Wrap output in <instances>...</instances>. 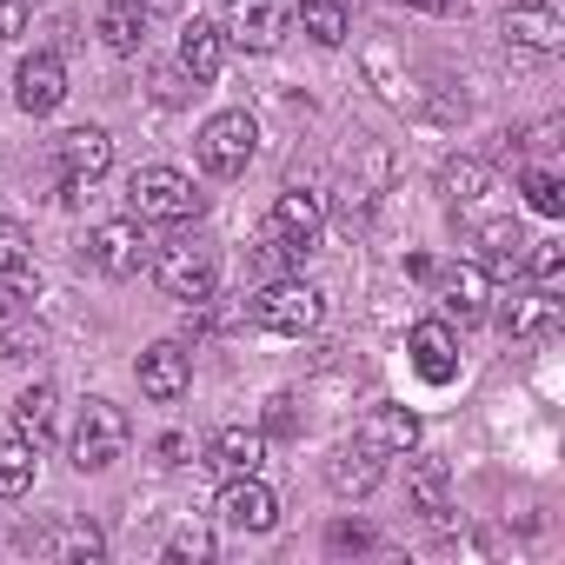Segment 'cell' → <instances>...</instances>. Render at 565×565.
<instances>
[{
  "mask_svg": "<svg viewBox=\"0 0 565 565\" xmlns=\"http://www.w3.org/2000/svg\"><path fill=\"white\" fill-rule=\"evenodd\" d=\"M200 167L213 173V180H239L246 167H253V147H259V127H253V114L246 107H226V114H213L206 127H200Z\"/></svg>",
  "mask_w": 565,
  "mask_h": 565,
  "instance_id": "obj_4",
  "label": "cell"
},
{
  "mask_svg": "<svg viewBox=\"0 0 565 565\" xmlns=\"http://www.w3.org/2000/svg\"><path fill=\"white\" fill-rule=\"evenodd\" d=\"M160 459H167V466H180V459H186V439H180V433H167V439H160Z\"/></svg>",
  "mask_w": 565,
  "mask_h": 565,
  "instance_id": "obj_39",
  "label": "cell"
},
{
  "mask_svg": "<svg viewBox=\"0 0 565 565\" xmlns=\"http://www.w3.org/2000/svg\"><path fill=\"white\" fill-rule=\"evenodd\" d=\"M259 433H266V439H300V399H294V393H273Z\"/></svg>",
  "mask_w": 565,
  "mask_h": 565,
  "instance_id": "obj_32",
  "label": "cell"
},
{
  "mask_svg": "<svg viewBox=\"0 0 565 565\" xmlns=\"http://www.w3.org/2000/svg\"><path fill=\"white\" fill-rule=\"evenodd\" d=\"M87 259L107 273V279H134L140 266H147V226L127 213V220H107V226H94L87 233Z\"/></svg>",
  "mask_w": 565,
  "mask_h": 565,
  "instance_id": "obj_7",
  "label": "cell"
},
{
  "mask_svg": "<svg viewBox=\"0 0 565 565\" xmlns=\"http://www.w3.org/2000/svg\"><path fill=\"white\" fill-rule=\"evenodd\" d=\"M300 259H307V253H300V246H287V239H273V233H266V239H259V246H253V266H259V273H266V279H279V273H294V266H300Z\"/></svg>",
  "mask_w": 565,
  "mask_h": 565,
  "instance_id": "obj_33",
  "label": "cell"
},
{
  "mask_svg": "<svg viewBox=\"0 0 565 565\" xmlns=\"http://www.w3.org/2000/svg\"><path fill=\"white\" fill-rule=\"evenodd\" d=\"M134 373H140V393H147V399L173 406V399L193 386V353H186L180 340H160V347H147V353H140V366H134Z\"/></svg>",
  "mask_w": 565,
  "mask_h": 565,
  "instance_id": "obj_12",
  "label": "cell"
},
{
  "mask_svg": "<svg viewBox=\"0 0 565 565\" xmlns=\"http://www.w3.org/2000/svg\"><path fill=\"white\" fill-rule=\"evenodd\" d=\"M353 446H366L373 459H406V452L419 446V413H406V406H373V413L360 419Z\"/></svg>",
  "mask_w": 565,
  "mask_h": 565,
  "instance_id": "obj_14",
  "label": "cell"
},
{
  "mask_svg": "<svg viewBox=\"0 0 565 565\" xmlns=\"http://www.w3.org/2000/svg\"><path fill=\"white\" fill-rule=\"evenodd\" d=\"M519 193H525V206H532V213H545V220H558V213H565V180H558L552 167H525Z\"/></svg>",
  "mask_w": 565,
  "mask_h": 565,
  "instance_id": "obj_30",
  "label": "cell"
},
{
  "mask_svg": "<svg viewBox=\"0 0 565 565\" xmlns=\"http://www.w3.org/2000/svg\"><path fill=\"white\" fill-rule=\"evenodd\" d=\"M54 426H61V393H54V386H28V393L14 399V433H21L28 446H47Z\"/></svg>",
  "mask_w": 565,
  "mask_h": 565,
  "instance_id": "obj_20",
  "label": "cell"
},
{
  "mask_svg": "<svg viewBox=\"0 0 565 565\" xmlns=\"http://www.w3.org/2000/svg\"><path fill=\"white\" fill-rule=\"evenodd\" d=\"M127 439H134V426H127V413L114 406V399H87L81 406V419H74V466L81 472H107L120 452H127Z\"/></svg>",
  "mask_w": 565,
  "mask_h": 565,
  "instance_id": "obj_5",
  "label": "cell"
},
{
  "mask_svg": "<svg viewBox=\"0 0 565 565\" xmlns=\"http://www.w3.org/2000/svg\"><path fill=\"white\" fill-rule=\"evenodd\" d=\"M320 226H327V200H320L313 186H287V193L273 200V220H266L273 239H287V246H300V253L320 239Z\"/></svg>",
  "mask_w": 565,
  "mask_h": 565,
  "instance_id": "obj_10",
  "label": "cell"
},
{
  "mask_svg": "<svg viewBox=\"0 0 565 565\" xmlns=\"http://www.w3.org/2000/svg\"><path fill=\"white\" fill-rule=\"evenodd\" d=\"M134 8H140V14H173L180 0H134Z\"/></svg>",
  "mask_w": 565,
  "mask_h": 565,
  "instance_id": "obj_41",
  "label": "cell"
},
{
  "mask_svg": "<svg viewBox=\"0 0 565 565\" xmlns=\"http://www.w3.org/2000/svg\"><path fill=\"white\" fill-rule=\"evenodd\" d=\"M34 353H41V340H28V333H8V327H0V366L34 360Z\"/></svg>",
  "mask_w": 565,
  "mask_h": 565,
  "instance_id": "obj_36",
  "label": "cell"
},
{
  "mask_svg": "<svg viewBox=\"0 0 565 565\" xmlns=\"http://www.w3.org/2000/svg\"><path fill=\"white\" fill-rule=\"evenodd\" d=\"M253 320H259L266 333L300 340V333H313V327L327 320V294L313 287V279H266V294L253 300Z\"/></svg>",
  "mask_w": 565,
  "mask_h": 565,
  "instance_id": "obj_3",
  "label": "cell"
},
{
  "mask_svg": "<svg viewBox=\"0 0 565 565\" xmlns=\"http://www.w3.org/2000/svg\"><path fill=\"white\" fill-rule=\"evenodd\" d=\"M479 266H486V273H519V266H525V233H519L512 220L479 226Z\"/></svg>",
  "mask_w": 565,
  "mask_h": 565,
  "instance_id": "obj_23",
  "label": "cell"
},
{
  "mask_svg": "<svg viewBox=\"0 0 565 565\" xmlns=\"http://www.w3.org/2000/svg\"><path fill=\"white\" fill-rule=\"evenodd\" d=\"M327 545H333V552H373V532H366V525H333Z\"/></svg>",
  "mask_w": 565,
  "mask_h": 565,
  "instance_id": "obj_35",
  "label": "cell"
},
{
  "mask_svg": "<svg viewBox=\"0 0 565 565\" xmlns=\"http://www.w3.org/2000/svg\"><path fill=\"white\" fill-rule=\"evenodd\" d=\"M54 160H61V180H100L114 167V134L107 127H74L54 140Z\"/></svg>",
  "mask_w": 565,
  "mask_h": 565,
  "instance_id": "obj_15",
  "label": "cell"
},
{
  "mask_svg": "<svg viewBox=\"0 0 565 565\" xmlns=\"http://www.w3.org/2000/svg\"><path fill=\"white\" fill-rule=\"evenodd\" d=\"M34 472H41V446H28L21 433L0 439V492H8V499L34 492Z\"/></svg>",
  "mask_w": 565,
  "mask_h": 565,
  "instance_id": "obj_26",
  "label": "cell"
},
{
  "mask_svg": "<svg viewBox=\"0 0 565 565\" xmlns=\"http://www.w3.org/2000/svg\"><path fill=\"white\" fill-rule=\"evenodd\" d=\"M213 512H220L226 525H239V532H273V525H279V499H273V486H266L259 472H239V479H226Z\"/></svg>",
  "mask_w": 565,
  "mask_h": 565,
  "instance_id": "obj_8",
  "label": "cell"
},
{
  "mask_svg": "<svg viewBox=\"0 0 565 565\" xmlns=\"http://www.w3.org/2000/svg\"><path fill=\"white\" fill-rule=\"evenodd\" d=\"M167 558H213V532H206V525H186V532H173Z\"/></svg>",
  "mask_w": 565,
  "mask_h": 565,
  "instance_id": "obj_34",
  "label": "cell"
},
{
  "mask_svg": "<svg viewBox=\"0 0 565 565\" xmlns=\"http://www.w3.org/2000/svg\"><path fill=\"white\" fill-rule=\"evenodd\" d=\"M127 206H134L140 226H180V220H200L206 193H200L180 167H140V173L127 180Z\"/></svg>",
  "mask_w": 565,
  "mask_h": 565,
  "instance_id": "obj_1",
  "label": "cell"
},
{
  "mask_svg": "<svg viewBox=\"0 0 565 565\" xmlns=\"http://www.w3.org/2000/svg\"><path fill=\"white\" fill-rule=\"evenodd\" d=\"M525 266H532V279L545 294H558V279H565V246L558 239H539V246H525Z\"/></svg>",
  "mask_w": 565,
  "mask_h": 565,
  "instance_id": "obj_31",
  "label": "cell"
},
{
  "mask_svg": "<svg viewBox=\"0 0 565 565\" xmlns=\"http://www.w3.org/2000/svg\"><path fill=\"white\" fill-rule=\"evenodd\" d=\"M220 61H226V28L193 21V28L180 34V67H186L193 81H213V74H220Z\"/></svg>",
  "mask_w": 565,
  "mask_h": 565,
  "instance_id": "obj_21",
  "label": "cell"
},
{
  "mask_svg": "<svg viewBox=\"0 0 565 565\" xmlns=\"http://www.w3.org/2000/svg\"><path fill=\"white\" fill-rule=\"evenodd\" d=\"M41 552H47V558H100V552H107V539H100V525L67 519V525H54V532L41 539Z\"/></svg>",
  "mask_w": 565,
  "mask_h": 565,
  "instance_id": "obj_27",
  "label": "cell"
},
{
  "mask_svg": "<svg viewBox=\"0 0 565 565\" xmlns=\"http://www.w3.org/2000/svg\"><path fill=\"white\" fill-rule=\"evenodd\" d=\"M28 34V0H0V41Z\"/></svg>",
  "mask_w": 565,
  "mask_h": 565,
  "instance_id": "obj_37",
  "label": "cell"
},
{
  "mask_svg": "<svg viewBox=\"0 0 565 565\" xmlns=\"http://www.w3.org/2000/svg\"><path fill=\"white\" fill-rule=\"evenodd\" d=\"M0 279H14V287H34V239L21 220H0Z\"/></svg>",
  "mask_w": 565,
  "mask_h": 565,
  "instance_id": "obj_28",
  "label": "cell"
},
{
  "mask_svg": "<svg viewBox=\"0 0 565 565\" xmlns=\"http://www.w3.org/2000/svg\"><path fill=\"white\" fill-rule=\"evenodd\" d=\"M380 466H386V459H373L366 446H340V452L327 459V486H333V492H373V486H380Z\"/></svg>",
  "mask_w": 565,
  "mask_h": 565,
  "instance_id": "obj_24",
  "label": "cell"
},
{
  "mask_svg": "<svg viewBox=\"0 0 565 565\" xmlns=\"http://www.w3.org/2000/svg\"><path fill=\"white\" fill-rule=\"evenodd\" d=\"M294 21H300V34L313 47H340L347 41V0H300Z\"/></svg>",
  "mask_w": 565,
  "mask_h": 565,
  "instance_id": "obj_25",
  "label": "cell"
},
{
  "mask_svg": "<svg viewBox=\"0 0 565 565\" xmlns=\"http://www.w3.org/2000/svg\"><path fill=\"white\" fill-rule=\"evenodd\" d=\"M505 41L525 47V54H558L565 47V21L545 8V0H525V8L505 14Z\"/></svg>",
  "mask_w": 565,
  "mask_h": 565,
  "instance_id": "obj_17",
  "label": "cell"
},
{
  "mask_svg": "<svg viewBox=\"0 0 565 565\" xmlns=\"http://www.w3.org/2000/svg\"><path fill=\"white\" fill-rule=\"evenodd\" d=\"M406 486H413V505H419L433 525L452 519V472H446V459H413Z\"/></svg>",
  "mask_w": 565,
  "mask_h": 565,
  "instance_id": "obj_19",
  "label": "cell"
},
{
  "mask_svg": "<svg viewBox=\"0 0 565 565\" xmlns=\"http://www.w3.org/2000/svg\"><path fill=\"white\" fill-rule=\"evenodd\" d=\"M100 34H107V47H114V54H140V41H147L140 8H134V0H114V8L100 14Z\"/></svg>",
  "mask_w": 565,
  "mask_h": 565,
  "instance_id": "obj_29",
  "label": "cell"
},
{
  "mask_svg": "<svg viewBox=\"0 0 565 565\" xmlns=\"http://www.w3.org/2000/svg\"><path fill=\"white\" fill-rule=\"evenodd\" d=\"M499 327L512 333V340H545L552 327H558V300L539 287V294H512L505 307H499Z\"/></svg>",
  "mask_w": 565,
  "mask_h": 565,
  "instance_id": "obj_18",
  "label": "cell"
},
{
  "mask_svg": "<svg viewBox=\"0 0 565 565\" xmlns=\"http://www.w3.org/2000/svg\"><path fill=\"white\" fill-rule=\"evenodd\" d=\"M439 313L446 320H459V327H472V320H486L492 313V273L486 266H446L439 273Z\"/></svg>",
  "mask_w": 565,
  "mask_h": 565,
  "instance_id": "obj_9",
  "label": "cell"
},
{
  "mask_svg": "<svg viewBox=\"0 0 565 565\" xmlns=\"http://www.w3.org/2000/svg\"><path fill=\"white\" fill-rule=\"evenodd\" d=\"M406 353H413V366H419L426 386H452V380H459V340H452L446 320H419V327L406 333Z\"/></svg>",
  "mask_w": 565,
  "mask_h": 565,
  "instance_id": "obj_13",
  "label": "cell"
},
{
  "mask_svg": "<svg viewBox=\"0 0 565 565\" xmlns=\"http://www.w3.org/2000/svg\"><path fill=\"white\" fill-rule=\"evenodd\" d=\"M14 294H21V287H14V279H0V327H8V320H14Z\"/></svg>",
  "mask_w": 565,
  "mask_h": 565,
  "instance_id": "obj_40",
  "label": "cell"
},
{
  "mask_svg": "<svg viewBox=\"0 0 565 565\" xmlns=\"http://www.w3.org/2000/svg\"><path fill=\"white\" fill-rule=\"evenodd\" d=\"M287 34H294V0H233V21H226V41L233 47L273 54Z\"/></svg>",
  "mask_w": 565,
  "mask_h": 565,
  "instance_id": "obj_6",
  "label": "cell"
},
{
  "mask_svg": "<svg viewBox=\"0 0 565 565\" xmlns=\"http://www.w3.org/2000/svg\"><path fill=\"white\" fill-rule=\"evenodd\" d=\"M14 100H21V114L47 120V114L67 100V61H61V54H28L21 74H14Z\"/></svg>",
  "mask_w": 565,
  "mask_h": 565,
  "instance_id": "obj_11",
  "label": "cell"
},
{
  "mask_svg": "<svg viewBox=\"0 0 565 565\" xmlns=\"http://www.w3.org/2000/svg\"><path fill=\"white\" fill-rule=\"evenodd\" d=\"M206 466H213L220 479L259 472V466H266V433H259V426H226V433H213V446H206Z\"/></svg>",
  "mask_w": 565,
  "mask_h": 565,
  "instance_id": "obj_16",
  "label": "cell"
},
{
  "mask_svg": "<svg viewBox=\"0 0 565 565\" xmlns=\"http://www.w3.org/2000/svg\"><path fill=\"white\" fill-rule=\"evenodd\" d=\"M486 186H492V167L472 160V153H452V160L439 167V193H446V206H472Z\"/></svg>",
  "mask_w": 565,
  "mask_h": 565,
  "instance_id": "obj_22",
  "label": "cell"
},
{
  "mask_svg": "<svg viewBox=\"0 0 565 565\" xmlns=\"http://www.w3.org/2000/svg\"><path fill=\"white\" fill-rule=\"evenodd\" d=\"M147 266H153V287H160L167 300H180V307H200V300H213V287H220V259H213V246H200V239H173V246H160Z\"/></svg>",
  "mask_w": 565,
  "mask_h": 565,
  "instance_id": "obj_2",
  "label": "cell"
},
{
  "mask_svg": "<svg viewBox=\"0 0 565 565\" xmlns=\"http://www.w3.org/2000/svg\"><path fill=\"white\" fill-rule=\"evenodd\" d=\"M406 8H419V14H459L466 0H406Z\"/></svg>",
  "mask_w": 565,
  "mask_h": 565,
  "instance_id": "obj_38",
  "label": "cell"
}]
</instances>
